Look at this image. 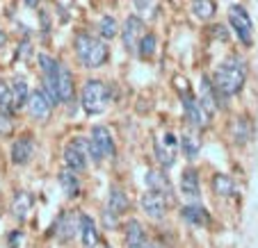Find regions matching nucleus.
Segmentation results:
<instances>
[{
  "mask_svg": "<svg viewBox=\"0 0 258 248\" xmlns=\"http://www.w3.org/2000/svg\"><path fill=\"white\" fill-rule=\"evenodd\" d=\"M244 78H247V66H244V62L240 57H229L226 62H222L213 78L217 96L219 98L235 96L242 89Z\"/></svg>",
  "mask_w": 258,
  "mask_h": 248,
  "instance_id": "1",
  "label": "nucleus"
},
{
  "mask_svg": "<svg viewBox=\"0 0 258 248\" xmlns=\"http://www.w3.org/2000/svg\"><path fill=\"white\" fill-rule=\"evenodd\" d=\"M76 55H78L80 64L85 68H98L107 62L110 53H107V46L101 39L92 37V34H78L76 37Z\"/></svg>",
  "mask_w": 258,
  "mask_h": 248,
  "instance_id": "2",
  "label": "nucleus"
},
{
  "mask_svg": "<svg viewBox=\"0 0 258 248\" xmlns=\"http://www.w3.org/2000/svg\"><path fill=\"white\" fill-rule=\"evenodd\" d=\"M110 89L101 80H87L83 87V107L87 114H101L107 109Z\"/></svg>",
  "mask_w": 258,
  "mask_h": 248,
  "instance_id": "3",
  "label": "nucleus"
},
{
  "mask_svg": "<svg viewBox=\"0 0 258 248\" xmlns=\"http://www.w3.org/2000/svg\"><path fill=\"white\" fill-rule=\"evenodd\" d=\"M89 157L96 162L101 160H112L114 157V139L112 132L105 126H94L92 137H89Z\"/></svg>",
  "mask_w": 258,
  "mask_h": 248,
  "instance_id": "4",
  "label": "nucleus"
},
{
  "mask_svg": "<svg viewBox=\"0 0 258 248\" xmlns=\"http://www.w3.org/2000/svg\"><path fill=\"white\" fill-rule=\"evenodd\" d=\"M87 162H89V139L78 137V139L69 141L67 148H64V164L69 169H73L76 173H80V171L87 169Z\"/></svg>",
  "mask_w": 258,
  "mask_h": 248,
  "instance_id": "5",
  "label": "nucleus"
},
{
  "mask_svg": "<svg viewBox=\"0 0 258 248\" xmlns=\"http://www.w3.org/2000/svg\"><path fill=\"white\" fill-rule=\"evenodd\" d=\"M229 23L231 28L235 30V34H238V39L242 41L244 46H251L253 44V23L251 19H249L247 10L240 5H233L229 12Z\"/></svg>",
  "mask_w": 258,
  "mask_h": 248,
  "instance_id": "6",
  "label": "nucleus"
},
{
  "mask_svg": "<svg viewBox=\"0 0 258 248\" xmlns=\"http://www.w3.org/2000/svg\"><path fill=\"white\" fill-rule=\"evenodd\" d=\"M25 107H28V114L34 121H48L50 114H53V102H50V98L44 93V89L30 91V98H28V102H25Z\"/></svg>",
  "mask_w": 258,
  "mask_h": 248,
  "instance_id": "7",
  "label": "nucleus"
},
{
  "mask_svg": "<svg viewBox=\"0 0 258 248\" xmlns=\"http://www.w3.org/2000/svg\"><path fill=\"white\" fill-rule=\"evenodd\" d=\"M183 100V112H185V118L190 121V126L195 128H206L210 123V114L206 112V107L197 100L192 93H185V96H180Z\"/></svg>",
  "mask_w": 258,
  "mask_h": 248,
  "instance_id": "8",
  "label": "nucleus"
},
{
  "mask_svg": "<svg viewBox=\"0 0 258 248\" xmlns=\"http://www.w3.org/2000/svg\"><path fill=\"white\" fill-rule=\"evenodd\" d=\"M176 153H178V141H176V137L171 132H167L160 139H156V157L162 169H171L174 166Z\"/></svg>",
  "mask_w": 258,
  "mask_h": 248,
  "instance_id": "9",
  "label": "nucleus"
},
{
  "mask_svg": "<svg viewBox=\"0 0 258 248\" xmlns=\"http://www.w3.org/2000/svg\"><path fill=\"white\" fill-rule=\"evenodd\" d=\"M144 37V23H142V19H137V16H128L126 23H123L121 28V41H123V48L131 53V50H137V44H140V39Z\"/></svg>",
  "mask_w": 258,
  "mask_h": 248,
  "instance_id": "10",
  "label": "nucleus"
},
{
  "mask_svg": "<svg viewBox=\"0 0 258 248\" xmlns=\"http://www.w3.org/2000/svg\"><path fill=\"white\" fill-rule=\"evenodd\" d=\"M167 203H169V200H167L162 194L153 191V189L146 191V194L142 196V200H140L142 209H144V214H146V216H151V219H156V221L165 216V212H167Z\"/></svg>",
  "mask_w": 258,
  "mask_h": 248,
  "instance_id": "11",
  "label": "nucleus"
},
{
  "mask_svg": "<svg viewBox=\"0 0 258 248\" xmlns=\"http://www.w3.org/2000/svg\"><path fill=\"white\" fill-rule=\"evenodd\" d=\"M34 157V141L30 137H21L12 144V162L14 164H28L30 160Z\"/></svg>",
  "mask_w": 258,
  "mask_h": 248,
  "instance_id": "12",
  "label": "nucleus"
},
{
  "mask_svg": "<svg viewBox=\"0 0 258 248\" xmlns=\"http://www.w3.org/2000/svg\"><path fill=\"white\" fill-rule=\"evenodd\" d=\"M146 185H149V189L158 191V194H162L167 200L174 198V189H171V182L169 178H167L162 171H149L146 173Z\"/></svg>",
  "mask_w": 258,
  "mask_h": 248,
  "instance_id": "13",
  "label": "nucleus"
},
{
  "mask_svg": "<svg viewBox=\"0 0 258 248\" xmlns=\"http://www.w3.org/2000/svg\"><path fill=\"white\" fill-rule=\"evenodd\" d=\"M180 216H183V221H187V223H192V225H208L210 223V214L204 205H185V207L180 209Z\"/></svg>",
  "mask_w": 258,
  "mask_h": 248,
  "instance_id": "14",
  "label": "nucleus"
},
{
  "mask_svg": "<svg viewBox=\"0 0 258 248\" xmlns=\"http://www.w3.org/2000/svg\"><path fill=\"white\" fill-rule=\"evenodd\" d=\"M78 223H80V237H83V243L87 248H94L98 243V228H96V223H94V219L87 216V214H80Z\"/></svg>",
  "mask_w": 258,
  "mask_h": 248,
  "instance_id": "15",
  "label": "nucleus"
},
{
  "mask_svg": "<svg viewBox=\"0 0 258 248\" xmlns=\"http://www.w3.org/2000/svg\"><path fill=\"white\" fill-rule=\"evenodd\" d=\"M57 93H59V102H69L73 98V75L62 64H59L57 71Z\"/></svg>",
  "mask_w": 258,
  "mask_h": 248,
  "instance_id": "16",
  "label": "nucleus"
},
{
  "mask_svg": "<svg viewBox=\"0 0 258 248\" xmlns=\"http://www.w3.org/2000/svg\"><path fill=\"white\" fill-rule=\"evenodd\" d=\"M217 98L219 96H217V89H215V84L204 75V78H201V100L199 102L206 107V112H208L210 116H213L215 109H217Z\"/></svg>",
  "mask_w": 258,
  "mask_h": 248,
  "instance_id": "17",
  "label": "nucleus"
},
{
  "mask_svg": "<svg viewBox=\"0 0 258 248\" xmlns=\"http://www.w3.org/2000/svg\"><path fill=\"white\" fill-rule=\"evenodd\" d=\"M180 191L190 196V198L199 196V175H197L195 169H185L180 173Z\"/></svg>",
  "mask_w": 258,
  "mask_h": 248,
  "instance_id": "18",
  "label": "nucleus"
},
{
  "mask_svg": "<svg viewBox=\"0 0 258 248\" xmlns=\"http://www.w3.org/2000/svg\"><path fill=\"white\" fill-rule=\"evenodd\" d=\"M128 209V198L119 187H112L110 189V198H107V212H112V214L121 216L123 212Z\"/></svg>",
  "mask_w": 258,
  "mask_h": 248,
  "instance_id": "19",
  "label": "nucleus"
},
{
  "mask_svg": "<svg viewBox=\"0 0 258 248\" xmlns=\"http://www.w3.org/2000/svg\"><path fill=\"white\" fill-rule=\"evenodd\" d=\"M59 185H62L64 194L69 196V198H73V196H78L80 191V182H78V175H76V171L73 169H64L62 173H59Z\"/></svg>",
  "mask_w": 258,
  "mask_h": 248,
  "instance_id": "20",
  "label": "nucleus"
},
{
  "mask_svg": "<svg viewBox=\"0 0 258 248\" xmlns=\"http://www.w3.org/2000/svg\"><path fill=\"white\" fill-rule=\"evenodd\" d=\"M231 139L235 141V144H247L249 139H251V123L247 121V118H235L233 126H231Z\"/></svg>",
  "mask_w": 258,
  "mask_h": 248,
  "instance_id": "21",
  "label": "nucleus"
},
{
  "mask_svg": "<svg viewBox=\"0 0 258 248\" xmlns=\"http://www.w3.org/2000/svg\"><path fill=\"white\" fill-rule=\"evenodd\" d=\"M213 191L217 196H235V182L231 175L217 173L213 175Z\"/></svg>",
  "mask_w": 258,
  "mask_h": 248,
  "instance_id": "22",
  "label": "nucleus"
},
{
  "mask_svg": "<svg viewBox=\"0 0 258 248\" xmlns=\"http://www.w3.org/2000/svg\"><path fill=\"white\" fill-rule=\"evenodd\" d=\"M30 207H32V196H30L28 191H19V194L14 196V200H12V214H14L16 219H25Z\"/></svg>",
  "mask_w": 258,
  "mask_h": 248,
  "instance_id": "23",
  "label": "nucleus"
},
{
  "mask_svg": "<svg viewBox=\"0 0 258 248\" xmlns=\"http://www.w3.org/2000/svg\"><path fill=\"white\" fill-rule=\"evenodd\" d=\"M10 89H12V100H14V109L25 107V102H28V98H30V87H28V82L19 78V80H14V82L10 84Z\"/></svg>",
  "mask_w": 258,
  "mask_h": 248,
  "instance_id": "24",
  "label": "nucleus"
},
{
  "mask_svg": "<svg viewBox=\"0 0 258 248\" xmlns=\"http://www.w3.org/2000/svg\"><path fill=\"white\" fill-rule=\"evenodd\" d=\"M57 239L59 241H69V239L73 237V232H76V219H73L71 214H62L59 216V221H57Z\"/></svg>",
  "mask_w": 258,
  "mask_h": 248,
  "instance_id": "25",
  "label": "nucleus"
},
{
  "mask_svg": "<svg viewBox=\"0 0 258 248\" xmlns=\"http://www.w3.org/2000/svg\"><path fill=\"white\" fill-rule=\"evenodd\" d=\"M156 46H158V37L156 34H146L144 32V37L140 39V44H137V53H140V57L142 59H151L153 55H156Z\"/></svg>",
  "mask_w": 258,
  "mask_h": 248,
  "instance_id": "26",
  "label": "nucleus"
},
{
  "mask_svg": "<svg viewBox=\"0 0 258 248\" xmlns=\"http://www.w3.org/2000/svg\"><path fill=\"white\" fill-rule=\"evenodd\" d=\"M126 241H128V246H135V243L146 241V232H144V228H142L140 221L131 219L126 223Z\"/></svg>",
  "mask_w": 258,
  "mask_h": 248,
  "instance_id": "27",
  "label": "nucleus"
},
{
  "mask_svg": "<svg viewBox=\"0 0 258 248\" xmlns=\"http://www.w3.org/2000/svg\"><path fill=\"white\" fill-rule=\"evenodd\" d=\"M192 12H195L197 19L208 21L215 14V3L213 0H192Z\"/></svg>",
  "mask_w": 258,
  "mask_h": 248,
  "instance_id": "28",
  "label": "nucleus"
},
{
  "mask_svg": "<svg viewBox=\"0 0 258 248\" xmlns=\"http://www.w3.org/2000/svg\"><path fill=\"white\" fill-rule=\"evenodd\" d=\"M180 148H183V153H185L187 160H195L201 151V144L195 135H183L180 137Z\"/></svg>",
  "mask_w": 258,
  "mask_h": 248,
  "instance_id": "29",
  "label": "nucleus"
},
{
  "mask_svg": "<svg viewBox=\"0 0 258 248\" xmlns=\"http://www.w3.org/2000/svg\"><path fill=\"white\" fill-rule=\"evenodd\" d=\"M98 32H101L103 39H114L119 34V25L112 16H103L101 23H98Z\"/></svg>",
  "mask_w": 258,
  "mask_h": 248,
  "instance_id": "30",
  "label": "nucleus"
},
{
  "mask_svg": "<svg viewBox=\"0 0 258 248\" xmlns=\"http://www.w3.org/2000/svg\"><path fill=\"white\" fill-rule=\"evenodd\" d=\"M14 109V100H12V89L5 80H0V112H7Z\"/></svg>",
  "mask_w": 258,
  "mask_h": 248,
  "instance_id": "31",
  "label": "nucleus"
},
{
  "mask_svg": "<svg viewBox=\"0 0 258 248\" xmlns=\"http://www.w3.org/2000/svg\"><path fill=\"white\" fill-rule=\"evenodd\" d=\"M12 132V121L7 112H0V135H10Z\"/></svg>",
  "mask_w": 258,
  "mask_h": 248,
  "instance_id": "32",
  "label": "nucleus"
},
{
  "mask_svg": "<svg viewBox=\"0 0 258 248\" xmlns=\"http://www.w3.org/2000/svg\"><path fill=\"white\" fill-rule=\"evenodd\" d=\"M5 41H7V37H5V32H3V30H0V48H3V46H5Z\"/></svg>",
  "mask_w": 258,
  "mask_h": 248,
  "instance_id": "33",
  "label": "nucleus"
},
{
  "mask_svg": "<svg viewBox=\"0 0 258 248\" xmlns=\"http://www.w3.org/2000/svg\"><path fill=\"white\" fill-rule=\"evenodd\" d=\"M25 3H28V7H37V5H39V0H25Z\"/></svg>",
  "mask_w": 258,
  "mask_h": 248,
  "instance_id": "34",
  "label": "nucleus"
},
{
  "mask_svg": "<svg viewBox=\"0 0 258 248\" xmlns=\"http://www.w3.org/2000/svg\"><path fill=\"white\" fill-rule=\"evenodd\" d=\"M149 248H165V246L160 241H153V243H149Z\"/></svg>",
  "mask_w": 258,
  "mask_h": 248,
  "instance_id": "35",
  "label": "nucleus"
}]
</instances>
